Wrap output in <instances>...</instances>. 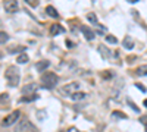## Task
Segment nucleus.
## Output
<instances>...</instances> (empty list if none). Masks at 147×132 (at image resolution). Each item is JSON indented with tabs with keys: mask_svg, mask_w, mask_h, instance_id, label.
<instances>
[{
	"mask_svg": "<svg viewBox=\"0 0 147 132\" xmlns=\"http://www.w3.org/2000/svg\"><path fill=\"white\" fill-rule=\"evenodd\" d=\"M5 76L7 79V85L9 87H18L19 81H21V72L16 66H9L5 72Z\"/></svg>",
	"mask_w": 147,
	"mask_h": 132,
	"instance_id": "nucleus-1",
	"label": "nucleus"
},
{
	"mask_svg": "<svg viewBox=\"0 0 147 132\" xmlns=\"http://www.w3.org/2000/svg\"><path fill=\"white\" fill-rule=\"evenodd\" d=\"M59 78L56 74H53V72H47V74H44L41 76V87L43 88H47V90H52L56 87Z\"/></svg>",
	"mask_w": 147,
	"mask_h": 132,
	"instance_id": "nucleus-2",
	"label": "nucleus"
},
{
	"mask_svg": "<svg viewBox=\"0 0 147 132\" xmlns=\"http://www.w3.org/2000/svg\"><path fill=\"white\" fill-rule=\"evenodd\" d=\"M16 132H38V131H37L35 126L31 123V121H28L27 117H24L16 128Z\"/></svg>",
	"mask_w": 147,
	"mask_h": 132,
	"instance_id": "nucleus-3",
	"label": "nucleus"
},
{
	"mask_svg": "<svg viewBox=\"0 0 147 132\" xmlns=\"http://www.w3.org/2000/svg\"><path fill=\"white\" fill-rule=\"evenodd\" d=\"M80 88V82H71V84H66V85L60 87L59 92L62 95H72L75 91H78Z\"/></svg>",
	"mask_w": 147,
	"mask_h": 132,
	"instance_id": "nucleus-4",
	"label": "nucleus"
},
{
	"mask_svg": "<svg viewBox=\"0 0 147 132\" xmlns=\"http://www.w3.org/2000/svg\"><path fill=\"white\" fill-rule=\"evenodd\" d=\"M19 116H21V112H19V110H13L10 115H7V116L3 119L2 125H3V126H12V125H13L18 119H19Z\"/></svg>",
	"mask_w": 147,
	"mask_h": 132,
	"instance_id": "nucleus-5",
	"label": "nucleus"
},
{
	"mask_svg": "<svg viewBox=\"0 0 147 132\" xmlns=\"http://www.w3.org/2000/svg\"><path fill=\"white\" fill-rule=\"evenodd\" d=\"M3 7H5L6 12H9V13H15V12H18V9H19L16 0H5Z\"/></svg>",
	"mask_w": 147,
	"mask_h": 132,
	"instance_id": "nucleus-6",
	"label": "nucleus"
},
{
	"mask_svg": "<svg viewBox=\"0 0 147 132\" xmlns=\"http://www.w3.org/2000/svg\"><path fill=\"white\" fill-rule=\"evenodd\" d=\"M37 90H38V85L35 82H31V84H27V85L22 87V94L24 95H34Z\"/></svg>",
	"mask_w": 147,
	"mask_h": 132,
	"instance_id": "nucleus-7",
	"label": "nucleus"
},
{
	"mask_svg": "<svg viewBox=\"0 0 147 132\" xmlns=\"http://www.w3.org/2000/svg\"><path fill=\"white\" fill-rule=\"evenodd\" d=\"M81 32L84 34V37L87 38L88 41H91V40L94 38V34H96V32H94L91 28H88L87 25H81Z\"/></svg>",
	"mask_w": 147,
	"mask_h": 132,
	"instance_id": "nucleus-8",
	"label": "nucleus"
},
{
	"mask_svg": "<svg viewBox=\"0 0 147 132\" xmlns=\"http://www.w3.org/2000/svg\"><path fill=\"white\" fill-rule=\"evenodd\" d=\"M49 66H50V62H49V60H38V62L34 65V69L41 74V72H44Z\"/></svg>",
	"mask_w": 147,
	"mask_h": 132,
	"instance_id": "nucleus-9",
	"label": "nucleus"
},
{
	"mask_svg": "<svg viewBox=\"0 0 147 132\" xmlns=\"http://www.w3.org/2000/svg\"><path fill=\"white\" fill-rule=\"evenodd\" d=\"M9 106V95L6 92L0 94V109H6Z\"/></svg>",
	"mask_w": 147,
	"mask_h": 132,
	"instance_id": "nucleus-10",
	"label": "nucleus"
},
{
	"mask_svg": "<svg viewBox=\"0 0 147 132\" xmlns=\"http://www.w3.org/2000/svg\"><path fill=\"white\" fill-rule=\"evenodd\" d=\"M59 32H60V34L65 32L63 27H62V25H59V23H53V25L50 27V34H52V35H57Z\"/></svg>",
	"mask_w": 147,
	"mask_h": 132,
	"instance_id": "nucleus-11",
	"label": "nucleus"
},
{
	"mask_svg": "<svg viewBox=\"0 0 147 132\" xmlns=\"http://www.w3.org/2000/svg\"><path fill=\"white\" fill-rule=\"evenodd\" d=\"M44 10H46V13H47L49 16H52V18H59V12H57L53 6H47Z\"/></svg>",
	"mask_w": 147,
	"mask_h": 132,
	"instance_id": "nucleus-12",
	"label": "nucleus"
},
{
	"mask_svg": "<svg viewBox=\"0 0 147 132\" xmlns=\"http://www.w3.org/2000/svg\"><path fill=\"white\" fill-rule=\"evenodd\" d=\"M85 97V92H82V91H75L72 95H71V100H74V101H80V100H82Z\"/></svg>",
	"mask_w": 147,
	"mask_h": 132,
	"instance_id": "nucleus-13",
	"label": "nucleus"
},
{
	"mask_svg": "<svg viewBox=\"0 0 147 132\" xmlns=\"http://www.w3.org/2000/svg\"><path fill=\"white\" fill-rule=\"evenodd\" d=\"M28 60H30V56H28L27 53H21V54L16 57V62L21 63V65H22V63H28Z\"/></svg>",
	"mask_w": 147,
	"mask_h": 132,
	"instance_id": "nucleus-14",
	"label": "nucleus"
},
{
	"mask_svg": "<svg viewBox=\"0 0 147 132\" xmlns=\"http://www.w3.org/2000/svg\"><path fill=\"white\" fill-rule=\"evenodd\" d=\"M136 74L138 76H147V65H141L140 68H137Z\"/></svg>",
	"mask_w": 147,
	"mask_h": 132,
	"instance_id": "nucleus-15",
	"label": "nucleus"
},
{
	"mask_svg": "<svg viewBox=\"0 0 147 132\" xmlns=\"http://www.w3.org/2000/svg\"><path fill=\"white\" fill-rule=\"evenodd\" d=\"M124 47H125V49H128V50H132V49H134V41H132V38L125 37V38H124Z\"/></svg>",
	"mask_w": 147,
	"mask_h": 132,
	"instance_id": "nucleus-16",
	"label": "nucleus"
},
{
	"mask_svg": "<svg viewBox=\"0 0 147 132\" xmlns=\"http://www.w3.org/2000/svg\"><path fill=\"white\" fill-rule=\"evenodd\" d=\"M99 52L102 53V56L106 59V57H110V54H112V53H110V50L107 49V47H105V46H99Z\"/></svg>",
	"mask_w": 147,
	"mask_h": 132,
	"instance_id": "nucleus-17",
	"label": "nucleus"
},
{
	"mask_svg": "<svg viewBox=\"0 0 147 132\" xmlns=\"http://www.w3.org/2000/svg\"><path fill=\"white\" fill-rule=\"evenodd\" d=\"M37 97H38L37 94H34V95H24V97L19 100V103H24V101H34V100H37Z\"/></svg>",
	"mask_w": 147,
	"mask_h": 132,
	"instance_id": "nucleus-18",
	"label": "nucleus"
},
{
	"mask_svg": "<svg viewBox=\"0 0 147 132\" xmlns=\"http://www.w3.org/2000/svg\"><path fill=\"white\" fill-rule=\"evenodd\" d=\"M9 40V34L6 31H0V44H5Z\"/></svg>",
	"mask_w": 147,
	"mask_h": 132,
	"instance_id": "nucleus-19",
	"label": "nucleus"
},
{
	"mask_svg": "<svg viewBox=\"0 0 147 132\" xmlns=\"http://www.w3.org/2000/svg\"><path fill=\"white\" fill-rule=\"evenodd\" d=\"M112 116H113L115 119H127V117H128V116H127L124 112H118V110L112 112Z\"/></svg>",
	"mask_w": 147,
	"mask_h": 132,
	"instance_id": "nucleus-20",
	"label": "nucleus"
},
{
	"mask_svg": "<svg viewBox=\"0 0 147 132\" xmlns=\"http://www.w3.org/2000/svg\"><path fill=\"white\" fill-rule=\"evenodd\" d=\"M106 41L110 44H118V38L113 37V35H106Z\"/></svg>",
	"mask_w": 147,
	"mask_h": 132,
	"instance_id": "nucleus-21",
	"label": "nucleus"
},
{
	"mask_svg": "<svg viewBox=\"0 0 147 132\" xmlns=\"http://www.w3.org/2000/svg\"><path fill=\"white\" fill-rule=\"evenodd\" d=\"M87 19H88L91 23H96V25H97V16H96L94 13H87Z\"/></svg>",
	"mask_w": 147,
	"mask_h": 132,
	"instance_id": "nucleus-22",
	"label": "nucleus"
},
{
	"mask_svg": "<svg viewBox=\"0 0 147 132\" xmlns=\"http://www.w3.org/2000/svg\"><path fill=\"white\" fill-rule=\"evenodd\" d=\"M25 3H28L31 7H37L40 5V0H25Z\"/></svg>",
	"mask_w": 147,
	"mask_h": 132,
	"instance_id": "nucleus-23",
	"label": "nucleus"
},
{
	"mask_svg": "<svg viewBox=\"0 0 147 132\" xmlns=\"http://www.w3.org/2000/svg\"><path fill=\"white\" fill-rule=\"evenodd\" d=\"M24 50V47H9L7 52L9 53H16V52H22Z\"/></svg>",
	"mask_w": 147,
	"mask_h": 132,
	"instance_id": "nucleus-24",
	"label": "nucleus"
},
{
	"mask_svg": "<svg viewBox=\"0 0 147 132\" xmlns=\"http://www.w3.org/2000/svg\"><path fill=\"white\" fill-rule=\"evenodd\" d=\"M140 122L147 126V115H146V116H140Z\"/></svg>",
	"mask_w": 147,
	"mask_h": 132,
	"instance_id": "nucleus-25",
	"label": "nucleus"
},
{
	"mask_svg": "<svg viewBox=\"0 0 147 132\" xmlns=\"http://www.w3.org/2000/svg\"><path fill=\"white\" fill-rule=\"evenodd\" d=\"M136 87H137L141 92H146V87H144V85H141V84H136Z\"/></svg>",
	"mask_w": 147,
	"mask_h": 132,
	"instance_id": "nucleus-26",
	"label": "nucleus"
},
{
	"mask_svg": "<svg viewBox=\"0 0 147 132\" xmlns=\"http://www.w3.org/2000/svg\"><path fill=\"white\" fill-rule=\"evenodd\" d=\"M128 104H129V106H131V107H132V109H134V110H136V112H138V107H137L136 104H134V103H132L131 100H128Z\"/></svg>",
	"mask_w": 147,
	"mask_h": 132,
	"instance_id": "nucleus-27",
	"label": "nucleus"
},
{
	"mask_svg": "<svg viewBox=\"0 0 147 132\" xmlns=\"http://www.w3.org/2000/svg\"><path fill=\"white\" fill-rule=\"evenodd\" d=\"M66 46H68V49H72V47H74V43L69 41V40H66Z\"/></svg>",
	"mask_w": 147,
	"mask_h": 132,
	"instance_id": "nucleus-28",
	"label": "nucleus"
},
{
	"mask_svg": "<svg viewBox=\"0 0 147 132\" xmlns=\"http://www.w3.org/2000/svg\"><path fill=\"white\" fill-rule=\"evenodd\" d=\"M128 2H129V3H137L138 0H128Z\"/></svg>",
	"mask_w": 147,
	"mask_h": 132,
	"instance_id": "nucleus-29",
	"label": "nucleus"
},
{
	"mask_svg": "<svg viewBox=\"0 0 147 132\" xmlns=\"http://www.w3.org/2000/svg\"><path fill=\"white\" fill-rule=\"evenodd\" d=\"M143 104H144V107L147 109V100H144V103H143Z\"/></svg>",
	"mask_w": 147,
	"mask_h": 132,
	"instance_id": "nucleus-30",
	"label": "nucleus"
},
{
	"mask_svg": "<svg viewBox=\"0 0 147 132\" xmlns=\"http://www.w3.org/2000/svg\"><path fill=\"white\" fill-rule=\"evenodd\" d=\"M2 25H3V22H2V19H0V28H2Z\"/></svg>",
	"mask_w": 147,
	"mask_h": 132,
	"instance_id": "nucleus-31",
	"label": "nucleus"
},
{
	"mask_svg": "<svg viewBox=\"0 0 147 132\" xmlns=\"http://www.w3.org/2000/svg\"><path fill=\"white\" fill-rule=\"evenodd\" d=\"M146 132H147V126H146Z\"/></svg>",
	"mask_w": 147,
	"mask_h": 132,
	"instance_id": "nucleus-32",
	"label": "nucleus"
}]
</instances>
